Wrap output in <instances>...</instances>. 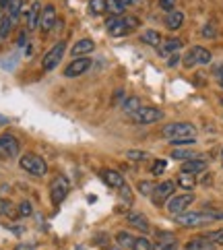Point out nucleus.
I'll list each match as a JSON object with an SVG mask.
<instances>
[{"label": "nucleus", "mask_w": 223, "mask_h": 250, "mask_svg": "<svg viewBox=\"0 0 223 250\" xmlns=\"http://www.w3.org/2000/svg\"><path fill=\"white\" fill-rule=\"evenodd\" d=\"M89 11L95 15L105 13V0H89Z\"/></svg>", "instance_id": "32"}, {"label": "nucleus", "mask_w": 223, "mask_h": 250, "mask_svg": "<svg viewBox=\"0 0 223 250\" xmlns=\"http://www.w3.org/2000/svg\"><path fill=\"white\" fill-rule=\"evenodd\" d=\"M215 35H217V29L215 27H213V25L211 23H207V25H204V27H203V38H215Z\"/></svg>", "instance_id": "40"}, {"label": "nucleus", "mask_w": 223, "mask_h": 250, "mask_svg": "<svg viewBox=\"0 0 223 250\" xmlns=\"http://www.w3.org/2000/svg\"><path fill=\"white\" fill-rule=\"evenodd\" d=\"M13 27H15V21H13L8 15L0 19V42H4V40L8 38V35H11Z\"/></svg>", "instance_id": "25"}, {"label": "nucleus", "mask_w": 223, "mask_h": 250, "mask_svg": "<svg viewBox=\"0 0 223 250\" xmlns=\"http://www.w3.org/2000/svg\"><path fill=\"white\" fill-rule=\"evenodd\" d=\"M64 54H66V43L64 42L54 43V46L46 52V56H43V60H41L43 70H54L62 62V56H64Z\"/></svg>", "instance_id": "6"}, {"label": "nucleus", "mask_w": 223, "mask_h": 250, "mask_svg": "<svg viewBox=\"0 0 223 250\" xmlns=\"http://www.w3.org/2000/svg\"><path fill=\"white\" fill-rule=\"evenodd\" d=\"M139 108H141V100H139V97H126V100L122 102V110L126 114H130V116L135 114Z\"/></svg>", "instance_id": "27"}, {"label": "nucleus", "mask_w": 223, "mask_h": 250, "mask_svg": "<svg viewBox=\"0 0 223 250\" xmlns=\"http://www.w3.org/2000/svg\"><path fill=\"white\" fill-rule=\"evenodd\" d=\"M178 62H180V54H172L169 60H167V66H176Z\"/></svg>", "instance_id": "44"}, {"label": "nucleus", "mask_w": 223, "mask_h": 250, "mask_svg": "<svg viewBox=\"0 0 223 250\" xmlns=\"http://www.w3.org/2000/svg\"><path fill=\"white\" fill-rule=\"evenodd\" d=\"M184 250H186V248H184Z\"/></svg>", "instance_id": "52"}, {"label": "nucleus", "mask_w": 223, "mask_h": 250, "mask_svg": "<svg viewBox=\"0 0 223 250\" xmlns=\"http://www.w3.org/2000/svg\"><path fill=\"white\" fill-rule=\"evenodd\" d=\"M132 118V122L135 124H155V122H159L163 118V112L159 110V108H155V105H141V108L130 116Z\"/></svg>", "instance_id": "5"}, {"label": "nucleus", "mask_w": 223, "mask_h": 250, "mask_svg": "<svg viewBox=\"0 0 223 250\" xmlns=\"http://www.w3.org/2000/svg\"><path fill=\"white\" fill-rule=\"evenodd\" d=\"M139 19L137 17H112V19L105 23L112 38H124V35L132 33L135 29H139Z\"/></svg>", "instance_id": "1"}, {"label": "nucleus", "mask_w": 223, "mask_h": 250, "mask_svg": "<svg viewBox=\"0 0 223 250\" xmlns=\"http://www.w3.org/2000/svg\"><path fill=\"white\" fill-rule=\"evenodd\" d=\"M110 250H118V248H110Z\"/></svg>", "instance_id": "50"}, {"label": "nucleus", "mask_w": 223, "mask_h": 250, "mask_svg": "<svg viewBox=\"0 0 223 250\" xmlns=\"http://www.w3.org/2000/svg\"><path fill=\"white\" fill-rule=\"evenodd\" d=\"M176 221L184 228H203L215 219H213L209 211H184L180 215H176Z\"/></svg>", "instance_id": "2"}, {"label": "nucleus", "mask_w": 223, "mask_h": 250, "mask_svg": "<svg viewBox=\"0 0 223 250\" xmlns=\"http://www.w3.org/2000/svg\"><path fill=\"white\" fill-rule=\"evenodd\" d=\"M40 17H41V6H40V2H33L27 13V27L29 29L40 27Z\"/></svg>", "instance_id": "20"}, {"label": "nucleus", "mask_w": 223, "mask_h": 250, "mask_svg": "<svg viewBox=\"0 0 223 250\" xmlns=\"http://www.w3.org/2000/svg\"><path fill=\"white\" fill-rule=\"evenodd\" d=\"M174 190H176V182L172 180H163L155 184V190L153 194H151V201H153L155 205H163L165 201H169L174 196Z\"/></svg>", "instance_id": "9"}, {"label": "nucleus", "mask_w": 223, "mask_h": 250, "mask_svg": "<svg viewBox=\"0 0 223 250\" xmlns=\"http://www.w3.org/2000/svg\"><path fill=\"white\" fill-rule=\"evenodd\" d=\"M162 135L167 141L184 139V137H196V126L190 122H169L162 128Z\"/></svg>", "instance_id": "3"}, {"label": "nucleus", "mask_w": 223, "mask_h": 250, "mask_svg": "<svg viewBox=\"0 0 223 250\" xmlns=\"http://www.w3.org/2000/svg\"><path fill=\"white\" fill-rule=\"evenodd\" d=\"M219 102H221V105H223V97H221V100H219Z\"/></svg>", "instance_id": "48"}, {"label": "nucleus", "mask_w": 223, "mask_h": 250, "mask_svg": "<svg viewBox=\"0 0 223 250\" xmlns=\"http://www.w3.org/2000/svg\"><path fill=\"white\" fill-rule=\"evenodd\" d=\"M56 8L52 6V4H48V6H43L41 8V17H40V29L46 33V31H50L52 27L56 25Z\"/></svg>", "instance_id": "13"}, {"label": "nucleus", "mask_w": 223, "mask_h": 250, "mask_svg": "<svg viewBox=\"0 0 223 250\" xmlns=\"http://www.w3.org/2000/svg\"><path fill=\"white\" fill-rule=\"evenodd\" d=\"M68 180L64 176H56L54 180H52V184H50V199H52V203L54 205H60L62 201L66 199V194H68Z\"/></svg>", "instance_id": "8"}, {"label": "nucleus", "mask_w": 223, "mask_h": 250, "mask_svg": "<svg viewBox=\"0 0 223 250\" xmlns=\"http://www.w3.org/2000/svg\"><path fill=\"white\" fill-rule=\"evenodd\" d=\"M93 66V60L91 58H75L70 64L64 68V77H68V79H73V77H79V75H85L89 68Z\"/></svg>", "instance_id": "12"}, {"label": "nucleus", "mask_w": 223, "mask_h": 250, "mask_svg": "<svg viewBox=\"0 0 223 250\" xmlns=\"http://www.w3.org/2000/svg\"><path fill=\"white\" fill-rule=\"evenodd\" d=\"M116 240H118V244L122 246V248H128V250H132V244H135V236L132 234H128V231H118L116 234Z\"/></svg>", "instance_id": "26"}, {"label": "nucleus", "mask_w": 223, "mask_h": 250, "mask_svg": "<svg viewBox=\"0 0 223 250\" xmlns=\"http://www.w3.org/2000/svg\"><path fill=\"white\" fill-rule=\"evenodd\" d=\"M11 2H13V0H0V8H6Z\"/></svg>", "instance_id": "45"}, {"label": "nucleus", "mask_w": 223, "mask_h": 250, "mask_svg": "<svg viewBox=\"0 0 223 250\" xmlns=\"http://www.w3.org/2000/svg\"><path fill=\"white\" fill-rule=\"evenodd\" d=\"M207 238L211 240L213 244H217V246H223V228L221 229H215V231H209Z\"/></svg>", "instance_id": "36"}, {"label": "nucleus", "mask_w": 223, "mask_h": 250, "mask_svg": "<svg viewBox=\"0 0 223 250\" xmlns=\"http://www.w3.org/2000/svg\"><path fill=\"white\" fill-rule=\"evenodd\" d=\"M27 248H31V246H19V248H17V250H27Z\"/></svg>", "instance_id": "47"}, {"label": "nucleus", "mask_w": 223, "mask_h": 250, "mask_svg": "<svg viewBox=\"0 0 223 250\" xmlns=\"http://www.w3.org/2000/svg\"><path fill=\"white\" fill-rule=\"evenodd\" d=\"M211 62V52L203 46H192L184 56V66L186 68H192L196 64H209Z\"/></svg>", "instance_id": "7"}, {"label": "nucleus", "mask_w": 223, "mask_h": 250, "mask_svg": "<svg viewBox=\"0 0 223 250\" xmlns=\"http://www.w3.org/2000/svg\"><path fill=\"white\" fill-rule=\"evenodd\" d=\"M126 4H122L120 0H105V11L112 13V15H122Z\"/></svg>", "instance_id": "28"}, {"label": "nucleus", "mask_w": 223, "mask_h": 250, "mask_svg": "<svg viewBox=\"0 0 223 250\" xmlns=\"http://www.w3.org/2000/svg\"><path fill=\"white\" fill-rule=\"evenodd\" d=\"M157 244H178V240L169 231H162V234H157Z\"/></svg>", "instance_id": "34"}, {"label": "nucleus", "mask_w": 223, "mask_h": 250, "mask_svg": "<svg viewBox=\"0 0 223 250\" xmlns=\"http://www.w3.org/2000/svg\"><path fill=\"white\" fill-rule=\"evenodd\" d=\"M101 178H103V182L110 186V188H122L124 186V176L120 172H116V169H103L101 172Z\"/></svg>", "instance_id": "16"}, {"label": "nucleus", "mask_w": 223, "mask_h": 250, "mask_svg": "<svg viewBox=\"0 0 223 250\" xmlns=\"http://www.w3.org/2000/svg\"><path fill=\"white\" fill-rule=\"evenodd\" d=\"M120 196H122V199H124V203H132V192H130V188H128V186L126 184H124L122 186V188H120Z\"/></svg>", "instance_id": "42"}, {"label": "nucleus", "mask_w": 223, "mask_h": 250, "mask_svg": "<svg viewBox=\"0 0 223 250\" xmlns=\"http://www.w3.org/2000/svg\"><path fill=\"white\" fill-rule=\"evenodd\" d=\"M159 8L165 13H172L176 11V0H159Z\"/></svg>", "instance_id": "39"}, {"label": "nucleus", "mask_w": 223, "mask_h": 250, "mask_svg": "<svg viewBox=\"0 0 223 250\" xmlns=\"http://www.w3.org/2000/svg\"><path fill=\"white\" fill-rule=\"evenodd\" d=\"M213 75H215V79H217V85L223 89V64H217L215 68H213Z\"/></svg>", "instance_id": "41"}, {"label": "nucleus", "mask_w": 223, "mask_h": 250, "mask_svg": "<svg viewBox=\"0 0 223 250\" xmlns=\"http://www.w3.org/2000/svg\"><path fill=\"white\" fill-rule=\"evenodd\" d=\"M221 159H223V151H221Z\"/></svg>", "instance_id": "49"}, {"label": "nucleus", "mask_w": 223, "mask_h": 250, "mask_svg": "<svg viewBox=\"0 0 223 250\" xmlns=\"http://www.w3.org/2000/svg\"><path fill=\"white\" fill-rule=\"evenodd\" d=\"M132 250H153V244L149 242V240L142 236V238H137L135 244H132Z\"/></svg>", "instance_id": "35"}, {"label": "nucleus", "mask_w": 223, "mask_h": 250, "mask_svg": "<svg viewBox=\"0 0 223 250\" xmlns=\"http://www.w3.org/2000/svg\"><path fill=\"white\" fill-rule=\"evenodd\" d=\"M207 162L204 159H201V157H196V159H190V162H184L182 164V172H186V174H203V172H207Z\"/></svg>", "instance_id": "17"}, {"label": "nucleus", "mask_w": 223, "mask_h": 250, "mask_svg": "<svg viewBox=\"0 0 223 250\" xmlns=\"http://www.w3.org/2000/svg\"><path fill=\"white\" fill-rule=\"evenodd\" d=\"M184 13L182 11H172V13H167V17H165V27L169 29V31H178L184 25Z\"/></svg>", "instance_id": "18"}, {"label": "nucleus", "mask_w": 223, "mask_h": 250, "mask_svg": "<svg viewBox=\"0 0 223 250\" xmlns=\"http://www.w3.org/2000/svg\"><path fill=\"white\" fill-rule=\"evenodd\" d=\"M21 6H23V0H13V2L6 6L8 17H11L15 23H17V19H19V15H21Z\"/></svg>", "instance_id": "29"}, {"label": "nucleus", "mask_w": 223, "mask_h": 250, "mask_svg": "<svg viewBox=\"0 0 223 250\" xmlns=\"http://www.w3.org/2000/svg\"><path fill=\"white\" fill-rule=\"evenodd\" d=\"M120 2H122V4H126V6H128V4H132V2H135V0H120Z\"/></svg>", "instance_id": "46"}, {"label": "nucleus", "mask_w": 223, "mask_h": 250, "mask_svg": "<svg viewBox=\"0 0 223 250\" xmlns=\"http://www.w3.org/2000/svg\"><path fill=\"white\" fill-rule=\"evenodd\" d=\"M192 203H194V194H190V192L178 194V196H172V199L167 201V211L174 213V215H180V213H184Z\"/></svg>", "instance_id": "10"}, {"label": "nucleus", "mask_w": 223, "mask_h": 250, "mask_svg": "<svg viewBox=\"0 0 223 250\" xmlns=\"http://www.w3.org/2000/svg\"><path fill=\"white\" fill-rule=\"evenodd\" d=\"M19 166L25 169V172H29L31 176H43V174L48 172L46 159L40 157V155H35V153H25V155H21Z\"/></svg>", "instance_id": "4"}, {"label": "nucleus", "mask_w": 223, "mask_h": 250, "mask_svg": "<svg viewBox=\"0 0 223 250\" xmlns=\"http://www.w3.org/2000/svg\"><path fill=\"white\" fill-rule=\"evenodd\" d=\"M0 19H2V17H0Z\"/></svg>", "instance_id": "51"}, {"label": "nucleus", "mask_w": 223, "mask_h": 250, "mask_svg": "<svg viewBox=\"0 0 223 250\" xmlns=\"http://www.w3.org/2000/svg\"><path fill=\"white\" fill-rule=\"evenodd\" d=\"M137 188H139L141 194L151 196V194H153V190H155V184H153V182H149V180H142V182L137 184Z\"/></svg>", "instance_id": "31"}, {"label": "nucleus", "mask_w": 223, "mask_h": 250, "mask_svg": "<svg viewBox=\"0 0 223 250\" xmlns=\"http://www.w3.org/2000/svg\"><path fill=\"white\" fill-rule=\"evenodd\" d=\"M184 42L178 40V38H172V40H165L162 42V46H159V56H172V54H178V50H182Z\"/></svg>", "instance_id": "15"}, {"label": "nucleus", "mask_w": 223, "mask_h": 250, "mask_svg": "<svg viewBox=\"0 0 223 250\" xmlns=\"http://www.w3.org/2000/svg\"><path fill=\"white\" fill-rule=\"evenodd\" d=\"M126 221L130 223L132 228H137L141 231H149V221H147V217L142 215V213H128Z\"/></svg>", "instance_id": "19"}, {"label": "nucleus", "mask_w": 223, "mask_h": 250, "mask_svg": "<svg viewBox=\"0 0 223 250\" xmlns=\"http://www.w3.org/2000/svg\"><path fill=\"white\" fill-rule=\"evenodd\" d=\"M153 250H180L178 244H153Z\"/></svg>", "instance_id": "43"}, {"label": "nucleus", "mask_w": 223, "mask_h": 250, "mask_svg": "<svg viewBox=\"0 0 223 250\" xmlns=\"http://www.w3.org/2000/svg\"><path fill=\"white\" fill-rule=\"evenodd\" d=\"M194 141H196V137H184V139H174V141H169L172 145H176V147H186V145H194Z\"/></svg>", "instance_id": "38"}, {"label": "nucleus", "mask_w": 223, "mask_h": 250, "mask_svg": "<svg viewBox=\"0 0 223 250\" xmlns=\"http://www.w3.org/2000/svg\"><path fill=\"white\" fill-rule=\"evenodd\" d=\"M165 169H167V162H165V159H155L153 167H151V174H153V176H162Z\"/></svg>", "instance_id": "33"}, {"label": "nucleus", "mask_w": 223, "mask_h": 250, "mask_svg": "<svg viewBox=\"0 0 223 250\" xmlns=\"http://www.w3.org/2000/svg\"><path fill=\"white\" fill-rule=\"evenodd\" d=\"M21 151V145L13 135H2L0 137V157L4 159H11V157H17Z\"/></svg>", "instance_id": "11"}, {"label": "nucleus", "mask_w": 223, "mask_h": 250, "mask_svg": "<svg viewBox=\"0 0 223 250\" xmlns=\"http://www.w3.org/2000/svg\"><path fill=\"white\" fill-rule=\"evenodd\" d=\"M126 157L132 159V162H145V159H149V153L147 151H141V149H130V151H126Z\"/></svg>", "instance_id": "30"}, {"label": "nucleus", "mask_w": 223, "mask_h": 250, "mask_svg": "<svg viewBox=\"0 0 223 250\" xmlns=\"http://www.w3.org/2000/svg\"><path fill=\"white\" fill-rule=\"evenodd\" d=\"M141 40L145 43H149V46H153V48L162 46V33L155 31V29H145V31H142V35H141Z\"/></svg>", "instance_id": "21"}, {"label": "nucleus", "mask_w": 223, "mask_h": 250, "mask_svg": "<svg viewBox=\"0 0 223 250\" xmlns=\"http://www.w3.org/2000/svg\"><path fill=\"white\" fill-rule=\"evenodd\" d=\"M176 182H178V186H180V188H184V190H192L194 186H196V176H194V174L180 172V174H178V178H176Z\"/></svg>", "instance_id": "22"}, {"label": "nucleus", "mask_w": 223, "mask_h": 250, "mask_svg": "<svg viewBox=\"0 0 223 250\" xmlns=\"http://www.w3.org/2000/svg\"><path fill=\"white\" fill-rule=\"evenodd\" d=\"M172 157L184 164V162H190V159H196V157H199V153L192 151V149H174L172 151Z\"/></svg>", "instance_id": "24"}, {"label": "nucleus", "mask_w": 223, "mask_h": 250, "mask_svg": "<svg viewBox=\"0 0 223 250\" xmlns=\"http://www.w3.org/2000/svg\"><path fill=\"white\" fill-rule=\"evenodd\" d=\"M186 250H213V242L207 236L194 238V240H190V242L186 244Z\"/></svg>", "instance_id": "23"}, {"label": "nucleus", "mask_w": 223, "mask_h": 250, "mask_svg": "<svg viewBox=\"0 0 223 250\" xmlns=\"http://www.w3.org/2000/svg\"><path fill=\"white\" fill-rule=\"evenodd\" d=\"M91 52H95V42L85 38V40H79L75 43L73 50H70V54H73L75 58H85L87 54H91Z\"/></svg>", "instance_id": "14"}, {"label": "nucleus", "mask_w": 223, "mask_h": 250, "mask_svg": "<svg viewBox=\"0 0 223 250\" xmlns=\"http://www.w3.org/2000/svg\"><path fill=\"white\" fill-rule=\"evenodd\" d=\"M31 213H33L31 203L29 201H21V205H19V217H29Z\"/></svg>", "instance_id": "37"}]
</instances>
